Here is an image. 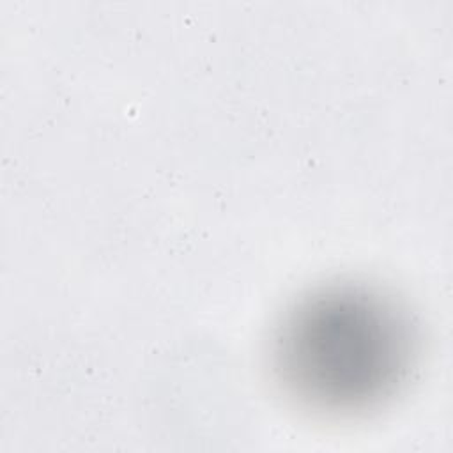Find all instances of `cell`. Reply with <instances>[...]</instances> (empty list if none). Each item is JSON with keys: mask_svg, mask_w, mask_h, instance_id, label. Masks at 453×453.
<instances>
[{"mask_svg": "<svg viewBox=\"0 0 453 453\" xmlns=\"http://www.w3.org/2000/svg\"><path fill=\"white\" fill-rule=\"evenodd\" d=\"M414 342L411 319L393 297L363 283H331L281 317L271 365L283 393L303 409L354 416L396 395Z\"/></svg>", "mask_w": 453, "mask_h": 453, "instance_id": "cell-1", "label": "cell"}]
</instances>
